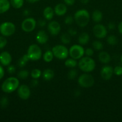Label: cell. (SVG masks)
Segmentation results:
<instances>
[{"label": "cell", "mask_w": 122, "mask_h": 122, "mask_svg": "<svg viewBox=\"0 0 122 122\" xmlns=\"http://www.w3.org/2000/svg\"><path fill=\"white\" fill-rule=\"evenodd\" d=\"M15 31V25L10 21H6L0 25V33L4 36H10Z\"/></svg>", "instance_id": "6"}, {"label": "cell", "mask_w": 122, "mask_h": 122, "mask_svg": "<svg viewBox=\"0 0 122 122\" xmlns=\"http://www.w3.org/2000/svg\"><path fill=\"white\" fill-rule=\"evenodd\" d=\"M24 3L23 0H10V4L14 8H20Z\"/></svg>", "instance_id": "26"}, {"label": "cell", "mask_w": 122, "mask_h": 122, "mask_svg": "<svg viewBox=\"0 0 122 122\" xmlns=\"http://www.w3.org/2000/svg\"><path fill=\"white\" fill-rule=\"evenodd\" d=\"M17 94L22 100H26L31 95V91L28 85H22L17 88Z\"/></svg>", "instance_id": "11"}, {"label": "cell", "mask_w": 122, "mask_h": 122, "mask_svg": "<svg viewBox=\"0 0 122 122\" xmlns=\"http://www.w3.org/2000/svg\"><path fill=\"white\" fill-rule=\"evenodd\" d=\"M93 32L94 36L99 39H102L106 37L107 30L106 27L101 24H97L93 27Z\"/></svg>", "instance_id": "10"}, {"label": "cell", "mask_w": 122, "mask_h": 122, "mask_svg": "<svg viewBox=\"0 0 122 122\" xmlns=\"http://www.w3.org/2000/svg\"><path fill=\"white\" fill-rule=\"evenodd\" d=\"M92 46L93 48L95 49L96 50H102L104 48V45L101 42L99 41H94L92 43Z\"/></svg>", "instance_id": "29"}, {"label": "cell", "mask_w": 122, "mask_h": 122, "mask_svg": "<svg viewBox=\"0 0 122 122\" xmlns=\"http://www.w3.org/2000/svg\"><path fill=\"white\" fill-rule=\"evenodd\" d=\"M61 40L64 44H68L71 42V35L69 33H63L61 37Z\"/></svg>", "instance_id": "27"}, {"label": "cell", "mask_w": 122, "mask_h": 122, "mask_svg": "<svg viewBox=\"0 0 122 122\" xmlns=\"http://www.w3.org/2000/svg\"><path fill=\"white\" fill-rule=\"evenodd\" d=\"M4 74H5L4 70L2 66L0 65V80H1V79H2V77H3L4 76Z\"/></svg>", "instance_id": "43"}, {"label": "cell", "mask_w": 122, "mask_h": 122, "mask_svg": "<svg viewBox=\"0 0 122 122\" xmlns=\"http://www.w3.org/2000/svg\"><path fill=\"white\" fill-rule=\"evenodd\" d=\"M55 14V11L51 7H47L43 11V15L44 18L47 20H50L53 19Z\"/></svg>", "instance_id": "18"}, {"label": "cell", "mask_w": 122, "mask_h": 122, "mask_svg": "<svg viewBox=\"0 0 122 122\" xmlns=\"http://www.w3.org/2000/svg\"><path fill=\"white\" fill-rule=\"evenodd\" d=\"M54 11H55V14L57 15H59V16L63 15L67 13V7L64 4H58L55 6Z\"/></svg>", "instance_id": "16"}, {"label": "cell", "mask_w": 122, "mask_h": 122, "mask_svg": "<svg viewBox=\"0 0 122 122\" xmlns=\"http://www.w3.org/2000/svg\"><path fill=\"white\" fill-rule=\"evenodd\" d=\"M121 61H122V56H121Z\"/></svg>", "instance_id": "50"}, {"label": "cell", "mask_w": 122, "mask_h": 122, "mask_svg": "<svg viewBox=\"0 0 122 122\" xmlns=\"http://www.w3.org/2000/svg\"><path fill=\"white\" fill-rule=\"evenodd\" d=\"M16 71V67L13 65L8 66L7 67V72L9 74H14Z\"/></svg>", "instance_id": "38"}, {"label": "cell", "mask_w": 122, "mask_h": 122, "mask_svg": "<svg viewBox=\"0 0 122 122\" xmlns=\"http://www.w3.org/2000/svg\"><path fill=\"white\" fill-rule=\"evenodd\" d=\"M29 13H30V11L28 10H25L23 11V14H24V15H26V16H27V15H28L29 14Z\"/></svg>", "instance_id": "46"}, {"label": "cell", "mask_w": 122, "mask_h": 122, "mask_svg": "<svg viewBox=\"0 0 122 122\" xmlns=\"http://www.w3.org/2000/svg\"><path fill=\"white\" fill-rule=\"evenodd\" d=\"M114 73L117 76L122 75V67L120 66H117L114 69Z\"/></svg>", "instance_id": "34"}, {"label": "cell", "mask_w": 122, "mask_h": 122, "mask_svg": "<svg viewBox=\"0 0 122 122\" xmlns=\"http://www.w3.org/2000/svg\"><path fill=\"white\" fill-rule=\"evenodd\" d=\"M84 49L80 45H73L69 50V55L75 60H79L83 57L84 54Z\"/></svg>", "instance_id": "8"}, {"label": "cell", "mask_w": 122, "mask_h": 122, "mask_svg": "<svg viewBox=\"0 0 122 122\" xmlns=\"http://www.w3.org/2000/svg\"><path fill=\"white\" fill-rule=\"evenodd\" d=\"M54 57V55L53 54L52 51L48 50L45 51V53L43 55V60L46 63H50L53 60Z\"/></svg>", "instance_id": "23"}, {"label": "cell", "mask_w": 122, "mask_h": 122, "mask_svg": "<svg viewBox=\"0 0 122 122\" xmlns=\"http://www.w3.org/2000/svg\"><path fill=\"white\" fill-rule=\"evenodd\" d=\"M49 36L44 30H39L36 35V40L39 44H44L48 41Z\"/></svg>", "instance_id": "15"}, {"label": "cell", "mask_w": 122, "mask_h": 122, "mask_svg": "<svg viewBox=\"0 0 122 122\" xmlns=\"http://www.w3.org/2000/svg\"><path fill=\"white\" fill-rule=\"evenodd\" d=\"M89 1V0H80V1H81L83 4H86L88 3Z\"/></svg>", "instance_id": "49"}, {"label": "cell", "mask_w": 122, "mask_h": 122, "mask_svg": "<svg viewBox=\"0 0 122 122\" xmlns=\"http://www.w3.org/2000/svg\"><path fill=\"white\" fill-rule=\"evenodd\" d=\"M108 27L109 29L113 30L115 29V25L113 23L111 22L108 25Z\"/></svg>", "instance_id": "44"}, {"label": "cell", "mask_w": 122, "mask_h": 122, "mask_svg": "<svg viewBox=\"0 0 122 122\" xmlns=\"http://www.w3.org/2000/svg\"><path fill=\"white\" fill-rule=\"evenodd\" d=\"M42 75V72L39 69H34L32 70L31 73V77L33 79H38L39 77Z\"/></svg>", "instance_id": "28"}, {"label": "cell", "mask_w": 122, "mask_h": 122, "mask_svg": "<svg viewBox=\"0 0 122 122\" xmlns=\"http://www.w3.org/2000/svg\"><path fill=\"white\" fill-rule=\"evenodd\" d=\"M54 76H55V73H54L53 70L51 69H47L44 70V71L42 73V76L43 78L44 79L45 81H49L52 79L53 78Z\"/></svg>", "instance_id": "20"}, {"label": "cell", "mask_w": 122, "mask_h": 122, "mask_svg": "<svg viewBox=\"0 0 122 122\" xmlns=\"http://www.w3.org/2000/svg\"><path fill=\"white\" fill-rule=\"evenodd\" d=\"M78 75V72L75 69H72L68 72V78L70 80H73L77 77Z\"/></svg>", "instance_id": "33"}, {"label": "cell", "mask_w": 122, "mask_h": 122, "mask_svg": "<svg viewBox=\"0 0 122 122\" xmlns=\"http://www.w3.org/2000/svg\"><path fill=\"white\" fill-rule=\"evenodd\" d=\"M30 60V58L29 57V56H28V54L23 55L21 58L19 59V61H18V65L20 67H23L26 66V64H27L28 62Z\"/></svg>", "instance_id": "24"}, {"label": "cell", "mask_w": 122, "mask_h": 122, "mask_svg": "<svg viewBox=\"0 0 122 122\" xmlns=\"http://www.w3.org/2000/svg\"><path fill=\"white\" fill-rule=\"evenodd\" d=\"M90 39V36L89 34L86 32L81 33L78 38V41L80 45H86L89 42Z\"/></svg>", "instance_id": "21"}, {"label": "cell", "mask_w": 122, "mask_h": 122, "mask_svg": "<svg viewBox=\"0 0 122 122\" xmlns=\"http://www.w3.org/2000/svg\"><path fill=\"white\" fill-rule=\"evenodd\" d=\"M103 17L102 13L99 10H95L92 13V19L96 23L100 22Z\"/></svg>", "instance_id": "22"}, {"label": "cell", "mask_w": 122, "mask_h": 122, "mask_svg": "<svg viewBox=\"0 0 122 122\" xmlns=\"http://www.w3.org/2000/svg\"><path fill=\"white\" fill-rule=\"evenodd\" d=\"M65 65L67 67H68L74 68L77 65V62L76 60L74 59V58H69V59L65 61Z\"/></svg>", "instance_id": "25"}, {"label": "cell", "mask_w": 122, "mask_h": 122, "mask_svg": "<svg viewBox=\"0 0 122 122\" xmlns=\"http://www.w3.org/2000/svg\"><path fill=\"white\" fill-rule=\"evenodd\" d=\"M114 73V69L112 67L105 66L102 68L100 70V76L103 79L108 81L112 77Z\"/></svg>", "instance_id": "12"}, {"label": "cell", "mask_w": 122, "mask_h": 122, "mask_svg": "<svg viewBox=\"0 0 122 122\" xmlns=\"http://www.w3.org/2000/svg\"><path fill=\"white\" fill-rule=\"evenodd\" d=\"M98 58L99 61L104 64H107L111 61V56L105 51L100 52L98 55Z\"/></svg>", "instance_id": "17"}, {"label": "cell", "mask_w": 122, "mask_h": 122, "mask_svg": "<svg viewBox=\"0 0 122 122\" xmlns=\"http://www.w3.org/2000/svg\"><path fill=\"white\" fill-rule=\"evenodd\" d=\"M80 94H81V92L80 91H76L75 92V97H78L80 96Z\"/></svg>", "instance_id": "47"}, {"label": "cell", "mask_w": 122, "mask_h": 122, "mask_svg": "<svg viewBox=\"0 0 122 122\" xmlns=\"http://www.w3.org/2000/svg\"><path fill=\"white\" fill-rule=\"evenodd\" d=\"M64 2L68 5H72L75 2V0H63Z\"/></svg>", "instance_id": "42"}, {"label": "cell", "mask_w": 122, "mask_h": 122, "mask_svg": "<svg viewBox=\"0 0 122 122\" xmlns=\"http://www.w3.org/2000/svg\"><path fill=\"white\" fill-rule=\"evenodd\" d=\"M10 5L8 0H0V14L7 12L10 8Z\"/></svg>", "instance_id": "19"}, {"label": "cell", "mask_w": 122, "mask_h": 122, "mask_svg": "<svg viewBox=\"0 0 122 122\" xmlns=\"http://www.w3.org/2000/svg\"><path fill=\"white\" fill-rule=\"evenodd\" d=\"M52 52L54 57L59 60H65L68 57L69 55V50L66 46L62 45H57L53 46Z\"/></svg>", "instance_id": "5"}, {"label": "cell", "mask_w": 122, "mask_h": 122, "mask_svg": "<svg viewBox=\"0 0 122 122\" xmlns=\"http://www.w3.org/2000/svg\"><path fill=\"white\" fill-rule=\"evenodd\" d=\"M19 86V80L16 77H10L5 80L1 85V89L5 93H11Z\"/></svg>", "instance_id": "1"}, {"label": "cell", "mask_w": 122, "mask_h": 122, "mask_svg": "<svg viewBox=\"0 0 122 122\" xmlns=\"http://www.w3.org/2000/svg\"><path fill=\"white\" fill-rule=\"evenodd\" d=\"M118 30L120 33L122 34V21H121L118 25Z\"/></svg>", "instance_id": "45"}, {"label": "cell", "mask_w": 122, "mask_h": 122, "mask_svg": "<svg viewBox=\"0 0 122 122\" xmlns=\"http://www.w3.org/2000/svg\"><path fill=\"white\" fill-rule=\"evenodd\" d=\"M8 103H9V100L7 97H3L0 100V106L1 108H6L8 106Z\"/></svg>", "instance_id": "32"}, {"label": "cell", "mask_w": 122, "mask_h": 122, "mask_svg": "<svg viewBox=\"0 0 122 122\" xmlns=\"http://www.w3.org/2000/svg\"><path fill=\"white\" fill-rule=\"evenodd\" d=\"M26 1L28 2H29V3H35L36 2H38L39 0H26Z\"/></svg>", "instance_id": "48"}, {"label": "cell", "mask_w": 122, "mask_h": 122, "mask_svg": "<svg viewBox=\"0 0 122 122\" xmlns=\"http://www.w3.org/2000/svg\"><path fill=\"white\" fill-rule=\"evenodd\" d=\"M38 83H39V82H38V81L37 80V79H33L31 82V86L33 87L37 86L38 85Z\"/></svg>", "instance_id": "40"}, {"label": "cell", "mask_w": 122, "mask_h": 122, "mask_svg": "<svg viewBox=\"0 0 122 122\" xmlns=\"http://www.w3.org/2000/svg\"><path fill=\"white\" fill-rule=\"evenodd\" d=\"M61 27L60 24L56 21H52L48 25V30L53 36H56L61 32Z\"/></svg>", "instance_id": "13"}, {"label": "cell", "mask_w": 122, "mask_h": 122, "mask_svg": "<svg viewBox=\"0 0 122 122\" xmlns=\"http://www.w3.org/2000/svg\"><path fill=\"white\" fill-rule=\"evenodd\" d=\"M7 44V40L4 36H0V49H2L6 46Z\"/></svg>", "instance_id": "35"}, {"label": "cell", "mask_w": 122, "mask_h": 122, "mask_svg": "<svg viewBox=\"0 0 122 122\" xmlns=\"http://www.w3.org/2000/svg\"><path fill=\"white\" fill-rule=\"evenodd\" d=\"M12 57L10 54L7 51H4L0 54V63L4 66H8L11 64Z\"/></svg>", "instance_id": "14"}, {"label": "cell", "mask_w": 122, "mask_h": 122, "mask_svg": "<svg viewBox=\"0 0 122 122\" xmlns=\"http://www.w3.org/2000/svg\"><path fill=\"white\" fill-rule=\"evenodd\" d=\"M29 75L28 71L26 70H22L18 73L17 76L19 78L22 79H25L27 78L28 77Z\"/></svg>", "instance_id": "30"}, {"label": "cell", "mask_w": 122, "mask_h": 122, "mask_svg": "<svg viewBox=\"0 0 122 122\" xmlns=\"http://www.w3.org/2000/svg\"><path fill=\"white\" fill-rule=\"evenodd\" d=\"M74 21V19L72 16L71 15H68L67 17H66V18L65 19V23L67 25H71L72 23Z\"/></svg>", "instance_id": "36"}, {"label": "cell", "mask_w": 122, "mask_h": 122, "mask_svg": "<svg viewBox=\"0 0 122 122\" xmlns=\"http://www.w3.org/2000/svg\"><path fill=\"white\" fill-rule=\"evenodd\" d=\"M68 33H69L71 36H73L76 35L77 33V32L76 30L71 28V29H69L68 30Z\"/></svg>", "instance_id": "39"}, {"label": "cell", "mask_w": 122, "mask_h": 122, "mask_svg": "<svg viewBox=\"0 0 122 122\" xmlns=\"http://www.w3.org/2000/svg\"><path fill=\"white\" fill-rule=\"evenodd\" d=\"M80 70L84 72H91L96 67L95 61L90 57H83L80 59L78 63Z\"/></svg>", "instance_id": "3"}, {"label": "cell", "mask_w": 122, "mask_h": 122, "mask_svg": "<svg viewBox=\"0 0 122 122\" xmlns=\"http://www.w3.org/2000/svg\"><path fill=\"white\" fill-rule=\"evenodd\" d=\"M37 25V21L33 18H26L22 21L21 28L24 32H31L35 29Z\"/></svg>", "instance_id": "9"}, {"label": "cell", "mask_w": 122, "mask_h": 122, "mask_svg": "<svg viewBox=\"0 0 122 122\" xmlns=\"http://www.w3.org/2000/svg\"><path fill=\"white\" fill-rule=\"evenodd\" d=\"M74 17L75 22L81 27L87 26L90 21L89 13L84 9L78 10L74 14Z\"/></svg>", "instance_id": "2"}, {"label": "cell", "mask_w": 122, "mask_h": 122, "mask_svg": "<svg viewBox=\"0 0 122 122\" xmlns=\"http://www.w3.org/2000/svg\"><path fill=\"white\" fill-rule=\"evenodd\" d=\"M38 25L41 27H44L46 25V21H45V20L41 19V20H39L38 21Z\"/></svg>", "instance_id": "41"}, {"label": "cell", "mask_w": 122, "mask_h": 122, "mask_svg": "<svg viewBox=\"0 0 122 122\" xmlns=\"http://www.w3.org/2000/svg\"><path fill=\"white\" fill-rule=\"evenodd\" d=\"M85 54L86 55V56H88V57H92V56L94 54V51H93V49L90 48H87L84 51Z\"/></svg>", "instance_id": "37"}, {"label": "cell", "mask_w": 122, "mask_h": 122, "mask_svg": "<svg viewBox=\"0 0 122 122\" xmlns=\"http://www.w3.org/2000/svg\"><path fill=\"white\" fill-rule=\"evenodd\" d=\"M107 42L108 44L111 45H115L117 43V39L116 36L114 35H110L107 38Z\"/></svg>", "instance_id": "31"}, {"label": "cell", "mask_w": 122, "mask_h": 122, "mask_svg": "<svg viewBox=\"0 0 122 122\" xmlns=\"http://www.w3.org/2000/svg\"><path fill=\"white\" fill-rule=\"evenodd\" d=\"M27 54L30 58V60H39L42 57V51L37 44H32L28 49Z\"/></svg>", "instance_id": "4"}, {"label": "cell", "mask_w": 122, "mask_h": 122, "mask_svg": "<svg viewBox=\"0 0 122 122\" xmlns=\"http://www.w3.org/2000/svg\"><path fill=\"white\" fill-rule=\"evenodd\" d=\"M79 85L83 88H90L94 85V79L91 75L87 73L80 75L78 79Z\"/></svg>", "instance_id": "7"}]
</instances>
